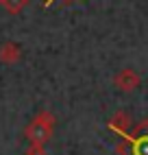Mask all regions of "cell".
Here are the masks:
<instances>
[{
	"instance_id": "6da1fadb",
	"label": "cell",
	"mask_w": 148,
	"mask_h": 155,
	"mask_svg": "<svg viewBox=\"0 0 148 155\" xmlns=\"http://www.w3.org/2000/svg\"><path fill=\"white\" fill-rule=\"evenodd\" d=\"M52 131H55V116L50 111H39L37 116L26 125L24 136L28 140V144H35V147H46L48 140L52 138Z\"/></svg>"
},
{
	"instance_id": "ba28073f",
	"label": "cell",
	"mask_w": 148,
	"mask_h": 155,
	"mask_svg": "<svg viewBox=\"0 0 148 155\" xmlns=\"http://www.w3.org/2000/svg\"><path fill=\"white\" fill-rule=\"evenodd\" d=\"M52 2H55V0H46V2H44V7H46V9H48V7H50V5H52Z\"/></svg>"
},
{
	"instance_id": "277c9868",
	"label": "cell",
	"mask_w": 148,
	"mask_h": 155,
	"mask_svg": "<svg viewBox=\"0 0 148 155\" xmlns=\"http://www.w3.org/2000/svg\"><path fill=\"white\" fill-rule=\"evenodd\" d=\"M20 59H22V50H20V46L15 42H5L2 46H0V64L13 66Z\"/></svg>"
},
{
	"instance_id": "52a82bcc",
	"label": "cell",
	"mask_w": 148,
	"mask_h": 155,
	"mask_svg": "<svg viewBox=\"0 0 148 155\" xmlns=\"http://www.w3.org/2000/svg\"><path fill=\"white\" fill-rule=\"evenodd\" d=\"M26 155H44V147H35V144H28Z\"/></svg>"
},
{
	"instance_id": "3957f363",
	"label": "cell",
	"mask_w": 148,
	"mask_h": 155,
	"mask_svg": "<svg viewBox=\"0 0 148 155\" xmlns=\"http://www.w3.org/2000/svg\"><path fill=\"white\" fill-rule=\"evenodd\" d=\"M120 136L129 142L131 155H148V129L146 131H140L135 138H131L129 133H120Z\"/></svg>"
},
{
	"instance_id": "7a4b0ae2",
	"label": "cell",
	"mask_w": 148,
	"mask_h": 155,
	"mask_svg": "<svg viewBox=\"0 0 148 155\" xmlns=\"http://www.w3.org/2000/svg\"><path fill=\"white\" fill-rule=\"evenodd\" d=\"M113 85L120 92H135L140 87V74H137L135 70H131V68H124L113 77Z\"/></svg>"
},
{
	"instance_id": "8992f818",
	"label": "cell",
	"mask_w": 148,
	"mask_h": 155,
	"mask_svg": "<svg viewBox=\"0 0 148 155\" xmlns=\"http://www.w3.org/2000/svg\"><path fill=\"white\" fill-rule=\"evenodd\" d=\"M26 5H28V0H0V7H2L7 13H11V15L22 13V9Z\"/></svg>"
},
{
	"instance_id": "5b68a950",
	"label": "cell",
	"mask_w": 148,
	"mask_h": 155,
	"mask_svg": "<svg viewBox=\"0 0 148 155\" xmlns=\"http://www.w3.org/2000/svg\"><path fill=\"white\" fill-rule=\"evenodd\" d=\"M131 125H133V120H131V116L126 111H118V114H113L111 116V120H109V129L111 131H115L120 136V133H126L131 129Z\"/></svg>"
}]
</instances>
